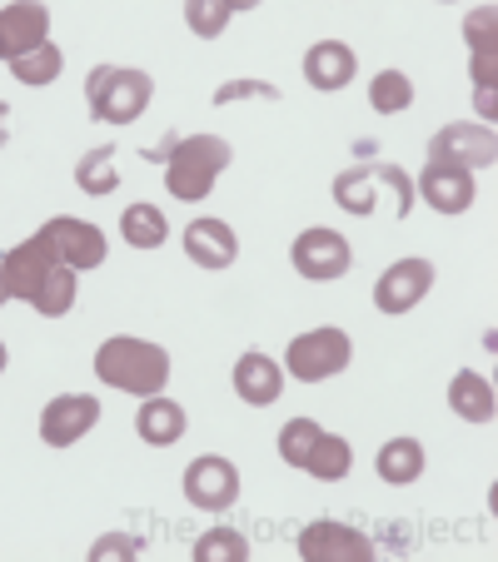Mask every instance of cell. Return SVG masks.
I'll return each mask as SVG.
<instances>
[{"label": "cell", "mask_w": 498, "mask_h": 562, "mask_svg": "<svg viewBox=\"0 0 498 562\" xmlns=\"http://www.w3.org/2000/svg\"><path fill=\"white\" fill-rule=\"evenodd\" d=\"M334 204H340L344 214H359V220H369V214L379 210V190H374L369 165H354V170L334 175Z\"/></svg>", "instance_id": "25"}, {"label": "cell", "mask_w": 498, "mask_h": 562, "mask_svg": "<svg viewBox=\"0 0 498 562\" xmlns=\"http://www.w3.org/2000/svg\"><path fill=\"white\" fill-rule=\"evenodd\" d=\"M140 548H145V542H140L135 532H100V538L90 542V562H130V558H140Z\"/></svg>", "instance_id": "32"}, {"label": "cell", "mask_w": 498, "mask_h": 562, "mask_svg": "<svg viewBox=\"0 0 498 562\" xmlns=\"http://www.w3.org/2000/svg\"><path fill=\"white\" fill-rule=\"evenodd\" d=\"M60 70H65V55H60V45H55V41H41L35 50H25V55H15V60H11V75L21 80L25 90L55 86V80H60Z\"/></svg>", "instance_id": "26"}, {"label": "cell", "mask_w": 498, "mask_h": 562, "mask_svg": "<svg viewBox=\"0 0 498 562\" xmlns=\"http://www.w3.org/2000/svg\"><path fill=\"white\" fill-rule=\"evenodd\" d=\"M449 414L464 418V424H474V428L494 424V414H498L494 383H488L478 369H458L454 379H449Z\"/></svg>", "instance_id": "18"}, {"label": "cell", "mask_w": 498, "mask_h": 562, "mask_svg": "<svg viewBox=\"0 0 498 562\" xmlns=\"http://www.w3.org/2000/svg\"><path fill=\"white\" fill-rule=\"evenodd\" d=\"M369 110L374 115H403V110H413V80L403 70H389V65H384V70L369 80Z\"/></svg>", "instance_id": "28"}, {"label": "cell", "mask_w": 498, "mask_h": 562, "mask_svg": "<svg viewBox=\"0 0 498 562\" xmlns=\"http://www.w3.org/2000/svg\"><path fill=\"white\" fill-rule=\"evenodd\" d=\"M96 424H100L96 393H55L51 404L41 408V443L45 448H75Z\"/></svg>", "instance_id": "11"}, {"label": "cell", "mask_w": 498, "mask_h": 562, "mask_svg": "<svg viewBox=\"0 0 498 562\" xmlns=\"http://www.w3.org/2000/svg\"><path fill=\"white\" fill-rule=\"evenodd\" d=\"M96 379L130 393V398L165 393V383H170V349L135 339V334H115V339H106L96 349Z\"/></svg>", "instance_id": "1"}, {"label": "cell", "mask_w": 498, "mask_h": 562, "mask_svg": "<svg viewBox=\"0 0 498 562\" xmlns=\"http://www.w3.org/2000/svg\"><path fill=\"white\" fill-rule=\"evenodd\" d=\"M359 75V55H354V45L344 41H314L305 50V80L309 90H319V95H334V90H344Z\"/></svg>", "instance_id": "17"}, {"label": "cell", "mask_w": 498, "mask_h": 562, "mask_svg": "<svg viewBox=\"0 0 498 562\" xmlns=\"http://www.w3.org/2000/svg\"><path fill=\"white\" fill-rule=\"evenodd\" d=\"M41 41H51V5L45 0H11V5H0V60L11 65L15 55L35 50Z\"/></svg>", "instance_id": "12"}, {"label": "cell", "mask_w": 498, "mask_h": 562, "mask_svg": "<svg viewBox=\"0 0 498 562\" xmlns=\"http://www.w3.org/2000/svg\"><path fill=\"white\" fill-rule=\"evenodd\" d=\"M41 234L51 239L55 259H60V265H70L75 274H90V269L106 265V249H110L106 229H100V224H90V220H80V214H55V220L41 224Z\"/></svg>", "instance_id": "7"}, {"label": "cell", "mask_w": 498, "mask_h": 562, "mask_svg": "<svg viewBox=\"0 0 498 562\" xmlns=\"http://www.w3.org/2000/svg\"><path fill=\"white\" fill-rule=\"evenodd\" d=\"M299 558L305 562H374V538L340 518H319L299 532Z\"/></svg>", "instance_id": "10"}, {"label": "cell", "mask_w": 498, "mask_h": 562, "mask_svg": "<svg viewBox=\"0 0 498 562\" xmlns=\"http://www.w3.org/2000/svg\"><path fill=\"white\" fill-rule=\"evenodd\" d=\"M350 468H354V448H350V438H340V434H319L314 438V448H309V458H305V468L299 473H309V477H319V483H340V477H350Z\"/></svg>", "instance_id": "22"}, {"label": "cell", "mask_w": 498, "mask_h": 562, "mask_svg": "<svg viewBox=\"0 0 498 562\" xmlns=\"http://www.w3.org/2000/svg\"><path fill=\"white\" fill-rule=\"evenodd\" d=\"M413 200H424L434 214H468L478 200V184L468 170H454V165H429L424 159V175L413 184Z\"/></svg>", "instance_id": "13"}, {"label": "cell", "mask_w": 498, "mask_h": 562, "mask_svg": "<svg viewBox=\"0 0 498 562\" xmlns=\"http://www.w3.org/2000/svg\"><path fill=\"white\" fill-rule=\"evenodd\" d=\"M230 11L244 15V11H259V0H230Z\"/></svg>", "instance_id": "36"}, {"label": "cell", "mask_w": 498, "mask_h": 562, "mask_svg": "<svg viewBox=\"0 0 498 562\" xmlns=\"http://www.w3.org/2000/svg\"><path fill=\"white\" fill-rule=\"evenodd\" d=\"M234 11L230 0H185V25H190V35H200V41H220L224 31H230Z\"/></svg>", "instance_id": "29"}, {"label": "cell", "mask_w": 498, "mask_h": 562, "mask_svg": "<svg viewBox=\"0 0 498 562\" xmlns=\"http://www.w3.org/2000/svg\"><path fill=\"white\" fill-rule=\"evenodd\" d=\"M75 184L86 194H96V200H106V194L120 190V165H115V149L110 145H96L86 149V155L75 159Z\"/></svg>", "instance_id": "24"}, {"label": "cell", "mask_w": 498, "mask_h": 562, "mask_svg": "<svg viewBox=\"0 0 498 562\" xmlns=\"http://www.w3.org/2000/svg\"><path fill=\"white\" fill-rule=\"evenodd\" d=\"M230 383L250 408H269V404H279V393H285V363L269 359V353H259V349H250V353L234 359Z\"/></svg>", "instance_id": "16"}, {"label": "cell", "mask_w": 498, "mask_h": 562, "mask_svg": "<svg viewBox=\"0 0 498 562\" xmlns=\"http://www.w3.org/2000/svg\"><path fill=\"white\" fill-rule=\"evenodd\" d=\"M324 434V428L314 424V418H289L285 428H279V458H285L289 468H305L309 448H314V438Z\"/></svg>", "instance_id": "30"}, {"label": "cell", "mask_w": 498, "mask_h": 562, "mask_svg": "<svg viewBox=\"0 0 498 562\" xmlns=\"http://www.w3.org/2000/svg\"><path fill=\"white\" fill-rule=\"evenodd\" d=\"M195 562H250V538L230 522H214L195 538Z\"/></svg>", "instance_id": "27"}, {"label": "cell", "mask_w": 498, "mask_h": 562, "mask_svg": "<svg viewBox=\"0 0 498 562\" xmlns=\"http://www.w3.org/2000/svg\"><path fill=\"white\" fill-rule=\"evenodd\" d=\"M424 463H429L424 443L409 438V434L389 438V443L374 453V473H379L389 488H409V483H419V477H424Z\"/></svg>", "instance_id": "20"}, {"label": "cell", "mask_w": 498, "mask_h": 562, "mask_svg": "<svg viewBox=\"0 0 498 562\" xmlns=\"http://www.w3.org/2000/svg\"><path fill=\"white\" fill-rule=\"evenodd\" d=\"M60 265L51 249V239H45L41 229L31 234V239H21L15 249H5L0 255V269H5V284H11V299H21V304H31V294L41 289V279L51 274V269Z\"/></svg>", "instance_id": "15"}, {"label": "cell", "mask_w": 498, "mask_h": 562, "mask_svg": "<svg viewBox=\"0 0 498 562\" xmlns=\"http://www.w3.org/2000/svg\"><path fill=\"white\" fill-rule=\"evenodd\" d=\"M75 299H80V274H75L70 265H55L51 274L41 279V289L31 294V308L41 318H65L75 308Z\"/></svg>", "instance_id": "23"}, {"label": "cell", "mask_w": 498, "mask_h": 562, "mask_svg": "<svg viewBox=\"0 0 498 562\" xmlns=\"http://www.w3.org/2000/svg\"><path fill=\"white\" fill-rule=\"evenodd\" d=\"M289 265H295L299 279L309 284H334L354 269V249L340 229H329V224H314V229L295 234V245H289Z\"/></svg>", "instance_id": "5"}, {"label": "cell", "mask_w": 498, "mask_h": 562, "mask_svg": "<svg viewBox=\"0 0 498 562\" xmlns=\"http://www.w3.org/2000/svg\"><path fill=\"white\" fill-rule=\"evenodd\" d=\"M11 145V105H5V100H0V149Z\"/></svg>", "instance_id": "35"}, {"label": "cell", "mask_w": 498, "mask_h": 562, "mask_svg": "<svg viewBox=\"0 0 498 562\" xmlns=\"http://www.w3.org/2000/svg\"><path fill=\"white\" fill-rule=\"evenodd\" d=\"M279 363H285V379L329 383L354 363V339L344 329H334V324H319V329H309V334H295Z\"/></svg>", "instance_id": "4"}, {"label": "cell", "mask_w": 498, "mask_h": 562, "mask_svg": "<svg viewBox=\"0 0 498 562\" xmlns=\"http://www.w3.org/2000/svg\"><path fill=\"white\" fill-rule=\"evenodd\" d=\"M135 434H140V443H150V448L180 443L185 438V408L175 404V398H165V393H150V398H140Z\"/></svg>", "instance_id": "19"}, {"label": "cell", "mask_w": 498, "mask_h": 562, "mask_svg": "<svg viewBox=\"0 0 498 562\" xmlns=\"http://www.w3.org/2000/svg\"><path fill=\"white\" fill-rule=\"evenodd\" d=\"M230 165H234V145L224 135L170 139V149H165V190H170V200L200 204L214 194V184H220V175Z\"/></svg>", "instance_id": "2"}, {"label": "cell", "mask_w": 498, "mask_h": 562, "mask_svg": "<svg viewBox=\"0 0 498 562\" xmlns=\"http://www.w3.org/2000/svg\"><path fill=\"white\" fill-rule=\"evenodd\" d=\"M434 279H439V269L429 265V259H419V255H409V259H394L389 269H384L379 279H374V308L379 314H409V308H419L429 299V289H434Z\"/></svg>", "instance_id": "9"}, {"label": "cell", "mask_w": 498, "mask_h": 562, "mask_svg": "<svg viewBox=\"0 0 498 562\" xmlns=\"http://www.w3.org/2000/svg\"><path fill=\"white\" fill-rule=\"evenodd\" d=\"M244 95H269V100H279V90H275V86H259V80H240V86L214 90V105H230V100H244Z\"/></svg>", "instance_id": "34"}, {"label": "cell", "mask_w": 498, "mask_h": 562, "mask_svg": "<svg viewBox=\"0 0 498 562\" xmlns=\"http://www.w3.org/2000/svg\"><path fill=\"white\" fill-rule=\"evenodd\" d=\"M11 304V284H5V269H0V308Z\"/></svg>", "instance_id": "37"}, {"label": "cell", "mask_w": 498, "mask_h": 562, "mask_svg": "<svg viewBox=\"0 0 498 562\" xmlns=\"http://www.w3.org/2000/svg\"><path fill=\"white\" fill-rule=\"evenodd\" d=\"M185 259L200 269H230L234 259H240V234H234V224L214 220V214H200V220L185 224Z\"/></svg>", "instance_id": "14"}, {"label": "cell", "mask_w": 498, "mask_h": 562, "mask_svg": "<svg viewBox=\"0 0 498 562\" xmlns=\"http://www.w3.org/2000/svg\"><path fill=\"white\" fill-rule=\"evenodd\" d=\"M5 363H11V353H5V339H0V373H5Z\"/></svg>", "instance_id": "38"}, {"label": "cell", "mask_w": 498, "mask_h": 562, "mask_svg": "<svg viewBox=\"0 0 498 562\" xmlns=\"http://www.w3.org/2000/svg\"><path fill=\"white\" fill-rule=\"evenodd\" d=\"M120 239H125L130 249H159L170 239V220H165V210L150 200L125 204V214H120Z\"/></svg>", "instance_id": "21"}, {"label": "cell", "mask_w": 498, "mask_h": 562, "mask_svg": "<svg viewBox=\"0 0 498 562\" xmlns=\"http://www.w3.org/2000/svg\"><path fill=\"white\" fill-rule=\"evenodd\" d=\"M498 159V135L484 120H454L444 125L434 139H429V165H454V170H488Z\"/></svg>", "instance_id": "6"}, {"label": "cell", "mask_w": 498, "mask_h": 562, "mask_svg": "<svg viewBox=\"0 0 498 562\" xmlns=\"http://www.w3.org/2000/svg\"><path fill=\"white\" fill-rule=\"evenodd\" d=\"M369 170H374V180L394 194V214H399V220H409V214H413V180L399 170V165H369Z\"/></svg>", "instance_id": "31"}, {"label": "cell", "mask_w": 498, "mask_h": 562, "mask_svg": "<svg viewBox=\"0 0 498 562\" xmlns=\"http://www.w3.org/2000/svg\"><path fill=\"white\" fill-rule=\"evenodd\" d=\"M150 100H155L150 70H135V65H96L86 75V105H90V120H100V125H135L150 110Z\"/></svg>", "instance_id": "3"}, {"label": "cell", "mask_w": 498, "mask_h": 562, "mask_svg": "<svg viewBox=\"0 0 498 562\" xmlns=\"http://www.w3.org/2000/svg\"><path fill=\"white\" fill-rule=\"evenodd\" d=\"M494 5H474L468 11V21H464V41H468V50H498V35H494Z\"/></svg>", "instance_id": "33"}, {"label": "cell", "mask_w": 498, "mask_h": 562, "mask_svg": "<svg viewBox=\"0 0 498 562\" xmlns=\"http://www.w3.org/2000/svg\"><path fill=\"white\" fill-rule=\"evenodd\" d=\"M439 5H454V0H439Z\"/></svg>", "instance_id": "39"}, {"label": "cell", "mask_w": 498, "mask_h": 562, "mask_svg": "<svg viewBox=\"0 0 498 562\" xmlns=\"http://www.w3.org/2000/svg\"><path fill=\"white\" fill-rule=\"evenodd\" d=\"M244 493V477L230 458L220 453H200L190 468H185V498L200 513H230Z\"/></svg>", "instance_id": "8"}]
</instances>
